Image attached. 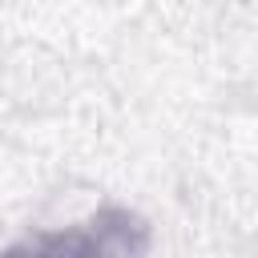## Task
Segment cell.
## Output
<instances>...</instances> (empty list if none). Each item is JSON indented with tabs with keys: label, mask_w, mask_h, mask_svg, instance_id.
Here are the masks:
<instances>
[{
	"label": "cell",
	"mask_w": 258,
	"mask_h": 258,
	"mask_svg": "<svg viewBox=\"0 0 258 258\" xmlns=\"http://www.w3.org/2000/svg\"><path fill=\"white\" fill-rule=\"evenodd\" d=\"M16 250H81V254H133L145 250V226L125 210H105L77 234H40Z\"/></svg>",
	"instance_id": "obj_1"
}]
</instances>
